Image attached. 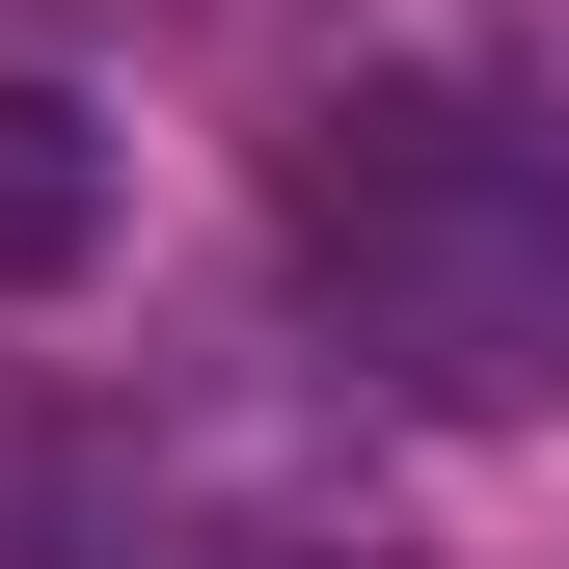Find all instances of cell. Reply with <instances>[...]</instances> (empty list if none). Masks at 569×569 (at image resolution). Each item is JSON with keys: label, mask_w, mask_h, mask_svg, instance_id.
<instances>
[{"label": "cell", "mask_w": 569, "mask_h": 569, "mask_svg": "<svg viewBox=\"0 0 569 569\" xmlns=\"http://www.w3.org/2000/svg\"><path fill=\"white\" fill-rule=\"evenodd\" d=\"M299 299L407 407H569V163L488 109H326L299 136Z\"/></svg>", "instance_id": "1"}, {"label": "cell", "mask_w": 569, "mask_h": 569, "mask_svg": "<svg viewBox=\"0 0 569 569\" xmlns=\"http://www.w3.org/2000/svg\"><path fill=\"white\" fill-rule=\"evenodd\" d=\"M82 244H109V109L82 82H0V299H54Z\"/></svg>", "instance_id": "2"}, {"label": "cell", "mask_w": 569, "mask_h": 569, "mask_svg": "<svg viewBox=\"0 0 569 569\" xmlns=\"http://www.w3.org/2000/svg\"><path fill=\"white\" fill-rule=\"evenodd\" d=\"M190 569H435V542H380V516H218Z\"/></svg>", "instance_id": "3"}]
</instances>
